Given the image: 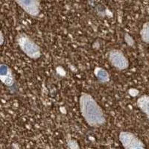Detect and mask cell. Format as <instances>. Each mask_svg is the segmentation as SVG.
Masks as SVG:
<instances>
[{
	"mask_svg": "<svg viewBox=\"0 0 149 149\" xmlns=\"http://www.w3.org/2000/svg\"><path fill=\"white\" fill-rule=\"evenodd\" d=\"M17 5L28 14L37 17L40 12L41 0H15Z\"/></svg>",
	"mask_w": 149,
	"mask_h": 149,
	"instance_id": "cell-5",
	"label": "cell"
},
{
	"mask_svg": "<svg viewBox=\"0 0 149 149\" xmlns=\"http://www.w3.org/2000/svg\"><path fill=\"white\" fill-rule=\"evenodd\" d=\"M79 105L81 113L88 125L98 127L102 126L106 122L102 107L91 95L88 93H81Z\"/></svg>",
	"mask_w": 149,
	"mask_h": 149,
	"instance_id": "cell-1",
	"label": "cell"
},
{
	"mask_svg": "<svg viewBox=\"0 0 149 149\" xmlns=\"http://www.w3.org/2000/svg\"><path fill=\"white\" fill-rule=\"evenodd\" d=\"M140 37L143 42L149 44V22H146L142 26L140 31Z\"/></svg>",
	"mask_w": 149,
	"mask_h": 149,
	"instance_id": "cell-9",
	"label": "cell"
},
{
	"mask_svg": "<svg viewBox=\"0 0 149 149\" xmlns=\"http://www.w3.org/2000/svg\"><path fill=\"white\" fill-rule=\"evenodd\" d=\"M95 75L96 76V78H98V81L102 83H105V82H107L110 79V76H109V74L106 70H104V69L100 67H96L95 69Z\"/></svg>",
	"mask_w": 149,
	"mask_h": 149,
	"instance_id": "cell-8",
	"label": "cell"
},
{
	"mask_svg": "<svg viewBox=\"0 0 149 149\" xmlns=\"http://www.w3.org/2000/svg\"><path fill=\"white\" fill-rule=\"evenodd\" d=\"M119 140L125 149H146L143 142L131 132L122 131L119 134Z\"/></svg>",
	"mask_w": 149,
	"mask_h": 149,
	"instance_id": "cell-3",
	"label": "cell"
},
{
	"mask_svg": "<svg viewBox=\"0 0 149 149\" xmlns=\"http://www.w3.org/2000/svg\"><path fill=\"white\" fill-rule=\"evenodd\" d=\"M88 149H90V148H88Z\"/></svg>",
	"mask_w": 149,
	"mask_h": 149,
	"instance_id": "cell-10",
	"label": "cell"
},
{
	"mask_svg": "<svg viewBox=\"0 0 149 149\" xmlns=\"http://www.w3.org/2000/svg\"><path fill=\"white\" fill-rule=\"evenodd\" d=\"M0 67H1L0 78L2 83L8 86H13L14 83V79L10 67L5 64H1Z\"/></svg>",
	"mask_w": 149,
	"mask_h": 149,
	"instance_id": "cell-6",
	"label": "cell"
},
{
	"mask_svg": "<svg viewBox=\"0 0 149 149\" xmlns=\"http://www.w3.org/2000/svg\"><path fill=\"white\" fill-rule=\"evenodd\" d=\"M110 64L119 70H126L129 66V61L125 55L119 49H112L108 53Z\"/></svg>",
	"mask_w": 149,
	"mask_h": 149,
	"instance_id": "cell-4",
	"label": "cell"
},
{
	"mask_svg": "<svg viewBox=\"0 0 149 149\" xmlns=\"http://www.w3.org/2000/svg\"><path fill=\"white\" fill-rule=\"evenodd\" d=\"M18 46L29 58L31 59H38L40 58L41 49L38 45L26 34H19L17 37Z\"/></svg>",
	"mask_w": 149,
	"mask_h": 149,
	"instance_id": "cell-2",
	"label": "cell"
},
{
	"mask_svg": "<svg viewBox=\"0 0 149 149\" xmlns=\"http://www.w3.org/2000/svg\"><path fill=\"white\" fill-rule=\"evenodd\" d=\"M137 106L141 111L145 113L149 120V95H144L137 99Z\"/></svg>",
	"mask_w": 149,
	"mask_h": 149,
	"instance_id": "cell-7",
	"label": "cell"
}]
</instances>
